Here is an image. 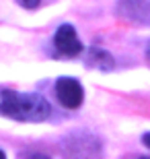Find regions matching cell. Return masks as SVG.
Segmentation results:
<instances>
[{
  "label": "cell",
  "mask_w": 150,
  "mask_h": 159,
  "mask_svg": "<svg viewBox=\"0 0 150 159\" xmlns=\"http://www.w3.org/2000/svg\"><path fill=\"white\" fill-rule=\"evenodd\" d=\"M52 106L45 97L37 93L2 91L0 95V116L19 122H43L49 118Z\"/></svg>",
  "instance_id": "1"
},
{
  "label": "cell",
  "mask_w": 150,
  "mask_h": 159,
  "mask_svg": "<svg viewBox=\"0 0 150 159\" xmlns=\"http://www.w3.org/2000/svg\"><path fill=\"white\" fill-rule=\"evenodd\" d=\"M64 153L70 159H101L103 155V147L97 136L88 134V132H72L62 141Z\"/></svg>",
  "instance_id": "2"
},
{
  "label": "cell",
  "mask_w": 150,
  "mask_h": 159,
  "mask_svg": "<svg viewBox=\"0 0 150 159\" xmlns=\"http://www.w3.org/2000/svg\"><path fill=\"white\" fill-rule=\"evenodd\" d=\"M56 95H58L60 103L68 110H76L80 107L82 97H84V91H82L80 83L72 77H62L56 83Z\"/></svg>",
  "instance_id": "3"
},
{
  "label": "cell",
  "mask_w": 150,
  "mask_h": 159,
  "mask_svg": "<svg viewBox=\"0 0 150 159\" xmlns=\"http://www.w3.org/2000/svg\"><path fill=\"white\" fill-rule=\"evenodd\" d=\"M54 46L58 50L62 56L66 58H74L78 54L82 52V43L76 35V29L72 25H62L58 31H56V35H54Z\"/></svg>",
  "instance_id": "4"
},
{
  "label": "cell",
  "mask_w": 150,
  "mask_h": 159,
  "mask_svg": "<svg viewBox=\"0 0 150 159\" xmlns=\"http://www.w3.org/2000/svg\"><path fill=\"white\" fill-rule=\"evenodd\" d=\"M119 11L138 23H150V0H119Z\"/></svg>",
  "instance_id": "5"
},
{
  "label": "cell",
  "mask_w": 150,
  "mask_h": 159,
  "mask_svg": "<svg viewBox=\"0 0 150 159\" xmlns=\"http://www.w3.org/2000/svg\"><path fill=\"white\" fill-rule=\"evenodd\" d=\"M87 60H88V64L97 66V68H101V70H111V68H113V58H111V54H107L105 50H101V48H91Z\"/></svg>",
  "instance_id": "6"
},
{
  "label": "cell",
  "mask_w": 150,
  "mask_h": 159,
  "mask_svg": "<svg viewBox=\"0 0 150 159\" xmlns=\"http://www.w3.org/2000/svg\"><path fill=\"white\" fill-rule=\"evenodd\" d=\"M17 2L23 6V8H29L31 11V8H37V6H39L41 0H17Z\"/></svg>",
  "instance_id": "7"
},
{
  "label": "cell",
  "mask_w": 150,
  "mask_h": 159,
  "mask_svg": "<svg viewBox=\"0 0 150 159\" xmlns=\"http://www.w3.org/2000/svg\"><path fill=\"white\" fill-rule=\"evenodd\" d=\"M23 159H49V157L43 155V153H29V155H25Z\"/></svg>",
  "instance_id": "8"
},
{
  "label": "cell",
  "mask_w": 150,
  "mask_h": 159,
  "mask_svg": "<svg viewBox=\"0 0 150 159\" xmlns=\"http://www.w3.org/2000/svg\"><path fill=\"white\" fill-rule=\"evenodd\" d=\"M142 143H144L146 147H148V149H150V132H146V134H144V136H142Z\"/></svg>",
  "instance_id": "9"
},
{
  "label": "cell",
  "mask_w": 150,
  "mask_h": 159,
  "mask_svg": "<svg viewBox=\"0 0 150 159\" xmlns=\"http://www.w3.org/2000/svg\"><path fill=\"white\" fill-rule=\"evenodd\" d=\"M146 58H148V62H150V43H148V48H146Z\"/></svg>",
  "instance_id": "10"
},
{
  "label": "cell",
  "mask_w": 150,
  "mask_h": 159,
  "mask_svg": "<svg viewBox=\"0 0 150 159\" xmlns=\"http://www.w3.org/2000/svg\"><path fill=\"white\" fill-rule=\"evenodd\" d=\"M0 159H6V155H4V151H0Z\"/></svg>",
  "instance_id": "11"
},
{
  "label": "cell",
  "mask_w": 150,
  "mask_h": 159,
  "mask_svg": "<svg viewBox=\"0 0 150 159\" xmlns=\"http://www.w3.org/2000/svg\"><path fill=\"white\" fill-rule=\"evenodd\" d=\"M142 159H150V157H142Z\"/></svg>",
  "instance_id": "12"
}]
</instances>
